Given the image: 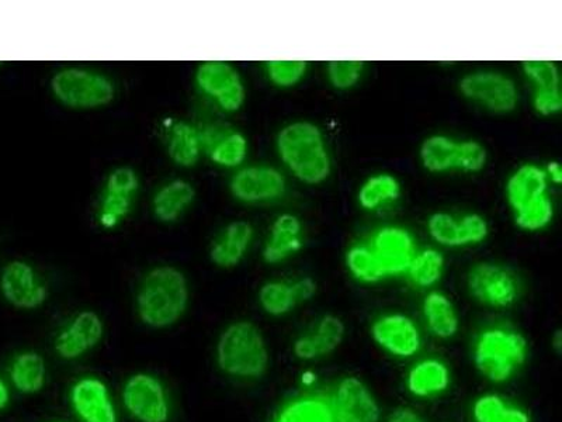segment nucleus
Wrapping results in <instances>:
<instances>
[{"mask_svg": "<svg viewBox=\"0 0 562 422\" xmlns=\"http://www.w3.org/2000/svg\"><path fill=\"white\" fill-rule=\"evenodd\" d=\"M276 148L285 167L303 184H324L333 173V158L323 130L314 123L284 125L276 138Z\"/></svg>", "mask_w": 562, "mask_h": 422, "instance_id": "obj_1", "label": "nucleus"}, {"mask_svg": "<svg viewBox=\"0 0 562 422\" xmlns=\"http://www.w3.org/2000/svg\"><path fill=\"white\" fill-rule=\"evenodd\" d=\"M529 354V341L509 325L485 326L474 341L475 369L494 385H505L514 379L526 365Z\"/></svg>", "mask_w": 562, "mask_h": 422, "instance_id": "obj_2", "label": "nucleus"}, {"mask_svg": "<svg viewBox=\"0 0 562 422\" xmlns=\"http://www.w3.org/2000/svg\"><path fill=\"white\" fill-rule=\"evenodd\" d=\"M189 304V286L184 275L173 266H158L140 284L137 298L139 319L153 329L178 323Z\"/></svg>", "mask_w": 562, "mask_h": 422, "instance_id": "obj_3", "label": "nucleus"}, {"mask_svg": "<svg viewBox=\"0 0 562 422\" xmlns=\"http://www.w3.org/2000/svg\"><path fill=\"white\" fill-rule=\"evenodd\" d=\"M220 369L234 378L259 379L269 369V348L259 326L237 321L221 334L217 344Z\"/></svg>", "mask_w": 562, "mask_h": 422, "instance_id": "obj_4", "label": "nucleus"}, {"mask_svg": "<svg viewBox=\"0 0 562 422\" xmlns=\"http://www.w3.org/2000/svg\"><path fill=\"white\" fill-rule=\"evenodd\" d=\"M419 158L430 174H446L451 170L479 174L488 163V153L480 141L434 134L422 143Z\"/></svg>", "mask_w": 562, "mask_h": 422, "instance_id": "obj_5", "label": "nucleus"}, {"mask_svg": "<svg viewBox=\"0 0 562 422\" xmlns=\"http://www.w3.org/2000/svg\"><path fill=\"white\" fill-rule=\"evenodd\" d=\"M54 97L70 109H98L112 103L115 97L113 80L97 70L67 68L52 80Z\"/></svg>", "mask_w": 562, "mask_h": 422, "instance_id": "obj_6", "label": "nucleus"}, {"mask_svg": "<svg viewBox=\"0 0 562 422\" xmlns=\"http://www.w3.org/2000/svg\"><path fill=\"white\" fill-rule=\"evenodd\" d=\"M467 290L476 303L494 310L510 309L520 298V281L508 266L480 263L467 274Z\"/></svg>", "mask_w": 562, "mask_h": 422, "instance_id": "obj_7", "label": "nucleus"}, {"mask_svg": "<svg viewBox=\"0 0 562 422\" xmlns=\"http://www.w3.org/2000/svg\"><path fill=\"white\" fill-rule=\"evenodd\" d=\"M460 93L491 113L508 114L519 104V89L509 75L498 70H475L459 82Z\"/></svg>", "mask_w": 562, "mask_h": 422, "instance_id": "obj_8", "label": "nucleus"}, {"mask_svg": "<svg viewBox=\"0 0 562 422\" xmlns=\"http://www.w3.org/2000/svg\"><path fill=\"white\" fill-rule=\"evenodd\" d=\"M370 335L375 345L393 358H414L424 346L419 325L404 313L379 315L370 325Z\"/></svg>", "mask_w": 562, "mask_h": 422, "instance_id": "obj_9", "label": "nucleus"}, {"mask_svg": "<svg viewBox=\"0 0 562 422\" xmlns=\"http://www.w3.org/2000/svg\"><path fill=\"white\" fill-rule=\"evenodd\" d=\"M195 85L200 92L214 100L224 112H238L245 103L244 79L238 69L228 63L211 62L200 65L195 73Z\"/></svg>", "mask_w": 562, "mask_h": 422, "instance_id": "obj_10", "label": "nucleus"}, {"mask_svg": "<svg viewBox=\"0 0 562 422\" xmlns=\"http://www.w3.org/2000/svg\"><path fill=\"white\" fill-rule=\"evenodd\" d=\"M229 189L239 202L269 203L283 198L288 190V180L279 169L270 165H250L233 176Z\"/></svg>", "mask_w": 562, "mask_h": 422, "instance_id": "obj_11", "label": "nucleus"}, {"mask_svg": "<svg viewBox=\"0 0 562 422\" xmlns=\"http://www.w3.org/2000/svg\"><path fill=\"white\" fill-rule=\"evenodd\" d=\"M125 409L139 422H168L167 391L158 378L138 374L127 380L123 390Z\"/></svg>", "mask_w": 562, "mask_h": 422, "instance_id": "obj_12", "label": "nucleus"}, {"mask_svg": "<svg viewBox=\"0 0 562 422\" xmlns=\"http://www.w3.org/2000/svg\"><path fill=\"white\" fill-rule=\"evenodd\" d=\"M335 422H380L378 397L358 376H345L336 385L333 399Z\"/></svg>", "mask_w": 562, "mask_h": 422, "instance_id": "obj_13", "label": "nucleus"}, {"mask_svg": "<svg viewBox=\"0 0 562 422\" xmlns=\"http://www.w3.org/2000/svg\"><path fill=\"white\" fill-rule=\"evenodd\" d=\"M138 188V175L132 168H117L109 175L99 211V223L102 227H117L127 218Z\"/></svg>", "mask_w": 562, "mask_h": 422, "instance_id": "obj_14", "label": "nucleus"}, {"mask_svg": "<svg viewBox=\"0 0 562 422\" xmlns=\"http://www.w3.org/2000/svg\"><path fill=\"white\" fill-rule=\"evenodd\" d=\"M0 290L10 304L24 310L37 309L48 298V290L33 266L23 260H13L4 266L0 276Z\"/></svg>", "mask_w": 562, "mask_h": 422, "instance_id": "obj_15", "label": "nucleus"}, {"mask_svg": "<svg viewBox=\"0 0 562 422\" xmlns=\"http://www.w3.org/2000/svg\"><path fill=\"white\" fill-rule=\"evenodd\" d=\"M345 338L344 320L335 314H325L294 341L293 354L304 362L324 359L338 351Z\"/></svg>", "mask_w": 562, "mask_h": 422, "instance_id": "obj_16", "label": "nucleus"}, {"mask_svg": "<svg viewBox=\"0 0 562 422\" xmlns=\"http://www.w3.org/2000/svg\"><path fill=\"white\" fill-rule=\"evenodd\" d=\"M369 246L389 278L405 275L416 255L413 233L396 225L380 229Z\"/></svg>", "mask_w": 562, "mask_h": 422, "instance_id": "obj_17", "label": "nucleus"}, {"mask_svg": "<svg viewBox=\"0 0 562 422\" xmlns=\"http://www.w3.org/2000/svg\"><path fill=\"white\" fill-rule=\"evenodd\" d=\"M526 78L533 85V109L543 118L561 113L562 92L559 65L551 62H526L521 65Z\"/></svg>", "mask_w": 562, "mask_h": 422, "instance_id": "obj_18", "label": "nucleus"}, {"mask_svg": "<svg viewBox=\"0 0 562 422\" xmlns=\"http://www.w3.org/2000/svg\"><path fill=\"white\" fill-rule=\"evenodd\" d=\"M202 149L214 164L223 168H238L248 155V140L228 125L213 124L200 130Z\"/></svg>", "mask_w": 562, "mask_h": 422, "instance_id": "obj_19", "label": "nucleus"}, {"mask_svg": "<svg viewBox=\"0 0 562 422\" xmlns=\"http://www.w3.org/2000/svg\"><path fill=\"white\" fill-rule=\"evenodd\" d=\"M104 334L102 319L93 311H82L55 340V351L64 359H78L94 348Z\"/></svg>", "mask_w": 562, "mask_h": 422, "instance_id": "obj_20", "label": "nucleus"}, {"mask_svg": "<svg viewBox=\"0 0 562 422\" xmlns=\"http://www.w3.org/2000/svg\"><path fill=\"white\" fill-rule=\"evenodd\" d=\"M70 403L83 422H117L108 386L97 378L80 379L70 390Z\"/></svg>", "mask_w": 562, "mask_h": 422, "instance_id": "obj_21", "label": "nucleus"}, {"mask_svg": "<svg viewBox=\"0 0 562 422\" xmlns=\"http://www.w3.org/2000/svg\"><path fill=\"white\" fill-rule=\"evenodd\" d=\"M405 386L415 399H434L441 396L451 386L449 365L435 356L420 359L406 374Z\"/></svg>", "mask_w": 562, "mask_h": 422, "instance_id": "obj_22", "label": "nucleus"}, {"mask_svg": "<svg viewBox=\"0 0 562 422\" xmlns=\"http://www.w3.org/2000/svg\"><path fill=\"white\" fill-rule=\"evenodd\" d=\"M304 246L303 223L297 215L284 213L274 220L263 248L266 264L278 265L291 258Z\"/></svg>", "mask_w": 562, "mask_h": 422, "instance_id": "obj_23", "label": "nucleus"}, {"mask_svg": "<svg viewBox=\"0 0 562 422\" xmlns=\"http://www.w3.org/2000/svg\"><path fill=\"white\" fill-rule=\"evenodd\" d=\"M550 180L540 165L527 163L520 165L506 180L505 195L512 211H518L535 199L549 193Z\"/></svg>", "mask_w": 562, "mask_h": 422, "instance_id": "obj_24", "label": "nucleus"}, {"mask_svg": "<svg viewBox=\"0 0 562 422\" xmlns=\"http://www.w3.org/2000/svg\"><path fill=\"white\" fill-rule=\"evenodd\" d=\"M426 329L435 338L453 340L460 331V315L453 300L440 290H431L422 301Z\"/></svg>", "mask_w": 562, "mask_h": 422, "instance_id": "obj_25", "label": "nucleus"}, {"mask_svg": "<svg viewBox=\"0 0 562 422\" xmlns=\"http://www.w3.org/2000/svg\"><path fill=\"white\" fill-rule=\"evenodd\" d=\"M255 237L252 225L234 221L224 229L211 246L210 256L220 268H234L245 258Z\"/></svg>", "mask_w": 562, "mask_h": 422, "instance_id": "obj_26", "label": "nucleus"}, {"mask_svg": "<svg viewBox=\"0 0 562 422\" xmlns=\"http://www.w3.org/2000/svg\"><path fill=\"white\" fill-rule=\"evenodd\" d=\"M195 190L182 179L164 185L154 196L153 210L164 223H173L192 206Z\"/></svg>", "mask_w": 562, "mask_h": 422, "instance_id": "obj_27", "label": "nucleus"}, {"mask_svg": "<svg viewBox=\"0 0 562 422\" xmlns=\"http://www.w3.org/2000/svg\"><path fill=\"white\" fill-rule=\"evenodd\" d=\"M471 414L474 422H531L529 411L498 393L476 397Z\"/></svg>", "mask_w": 562, "mask_h": 422, "instance_id": "obj_28", "label": "nucleus"}, {"mask_svg": "<svg viewBox=\"0 0 562 422\" xmlns=\"http://www.w3.org/2000/svg\"><path fill=\"white\" fill-rule=\"evenodd\" d=\"M168 153L176 165L183 168L194 167L202 155L200 130L193 124L175 122L168 133Z\"/></svg>", "mask_w": 562, "mask_h": 422, "instance_id": "obj_29", "label": "nucleus"}, {"mask_svg": "<svg viewBox=\"0 0 562 422\" xmlns=\"http://www.w3.org/2000/svg\"><path fill=\"white\" fill-rule=\"evenodd\" d=\"M403 195V186L395 175L381 173L371 175L361 184L358 202L361 209L375 211L386 204L395 203Z\"/></svg>", "mask_w": 562, "mask_h": 422, "instance_id": "obj_30", "label": "nucleus"}, {"mask_svg": "<svg viewBox=\"0 0 562 422\" xmlns=\"http://www.w3.org/2000/svg\"><path fill=\"white\" fill-rule=\"evenodd\" d=\"M10 378L14 387L24 395L38 393L47 379V368L42 355L37 352H23L10 368Z\"/></svg>", "mask_w": 562, "mask_h": 422, "instance_id": "obj_31", "label": "nucleus"}, {"mask_svg": "<svg viewBox=\"0 0 562 422\" xmlns=\"http://www.w3.org/2000/svg\"><path fill=\"white\" fill-rule=\"evenodd\" d=\"M276 422H335L333 401L323 396H305L281 409Z\"/></svg>", "mask_w": 562, "mask_h": 422, "instance_id": "obj_32", "label": "nucleus"}, {"mask_svg": "<svg viewBox=\"0 0 562 422\" xmlns=\"http://www.w3.org/2000/svg\"><path fill=\"white\" fill-rule=\"evenodd\" d=\"M346 268L351 278L363 285H375L389 278L369 245H351L345 256Z\"/></svg>", "mask_w": 562, "mask_h": 422, "instance_id": "obj_33", "label": "nucleus"}, {"mask_svg": "<svg viewBox=\"0 0 562 422\" xmlns=\"http://www.w3.org/2000/svg\"><path fill=\"white\" fill-rule=\"evenodd\" d=\"M445 265L443 254L438 249L428 248L416 253L405 275L415 288L430 289L443 278Z\"/></svg>", "mask_w": 562, "mask_h": 422, "instance_id": "obj_34", "label": "nucleus"}, {"mask_svg": "<svg viewBox=\"0 0 562 422\" xmlns=\"http://www.w3.org/2000/svg\"><path fill=\"white\" fill-rule=\"evenodd\" d=\"M260 308L272 316L288 315L297 308L293 280H270L259 290Z\"/></svg>", "mask_w": 562, "mask_h": 422, "instance_id": "obj_35", "label": "nucleus"}, {"mask_svg": "<svg viewBox=\"0 0 562 422\" xmlns=\"http://www.w3.org/2000/svg\"><path fill=\"white\" fill-rule=\"evenodd\" d=\"M554 203L549 193L540 196L514 213L516 227L526 231V233H537V231L549 227L554 219Z\"/></svg>", "mask_w": 562, "mask_h": 422, "instance_id": "obj_36", "label": "nucleus"}, {"mask_svg": "<svg viewBox=\"0 0 562 422\" xmlns=\"http://www.w3.org/2000/svg\"><path fill=\"white\" fill-rule=\"evenodd\" d=\"M308 70L305 62H269L266 64V74L270 82L278 88H293L304 79Z\"/></svg>", "mask_w": 562, "mask_h": 422, "instance_id": "obj_37", "label": "nucleus"}, {"mask_svg": "<svg viewBox=\"0 0 562 422\" xmlns=\"http://www.w3.org/2000/svg\"><path fill=\"white\" fill-rule=\"evenodd\" d=\"M428 233L436 243L450 248H460L459 219L446 211H436L428 219Z\"/></svg>", "mask_w": 562, "mask_h": 422, "instance_id": "obj_38", "label": "nucleus"}, {"mask_svg": "<svg viewBox=\"0 0 562 422\" xmlns=\"http://www.w3.org/2000/svg\"><path fill=\"white\" fill-rule=\"evenodd\" d=\"M364 63L360 62H334L328 64L329 84L338 90L355 88L363 75Z\"/></svg>", "mask_w": 562, "mask_h": 422, "instance_id": "obj_39", "label": "nucleus"}, {"mask_svg": "<svg viewBox=\"0 0 562 422\" xmlns=\"http://www.w3.org/2000/svg\"><path fill=\"white\" fill-rule=\"evenodd\" d=\"M490 235L488 221L479 213H467L459 219V245L483 244Z\"/></svg>", "mask_w": 562, "mask_h": 422, "instance_id": "obj_40", "label": "nucleus"}, {"mask_svg": "<svg viewBox=\"0 0 562 422\" xmlns=\"http://www.w3.org/2000/svg\"><path fill=\"white\" fill-rule=\"evenodd\" d=\"M294 281L295 296H297L299 303H307L313 300L316 295V281L313 278H301Z\"/></svg>", "mask_w": 562, "mask_h": 422, "instance_id": "obj_41", "label": "nucleus"}, {"mask_svg": "<svg viewBox=\"0 0 562 422\" xmlns=\"http://www.w3.org/2000/svg\"><path fill=\"white\" fill-rule=\"evenodd\" d=\"M385 422H425L418 411L409 409V407H400L390 414Z\"/></svg>", "mask_w": 562, "mask_h": 422, "instance_id": "obj_42", "label": "nucleus"}, {"mask_svg": "<svg viewBox=\"0 0 562 422\" xmlns=\"http://www.w3.org/2000/svg\"><path fill=\"white\" fill-rule=\"evenodd\" d=\"M544 169L547 178H549L551 184H562V168L560 163H557V160H551V163L547 164V167Z\"/></svg>", "mask_w": 562, "mask_h": 422, "instance_id": "obj_43", "label": "nucleus"}, {"mask_svg": "<svg viewBox=\"0 0 562 422\" xmlns=\"http://www.w3.org/2000/svg\"><path fill=\"white\" fill-rule=\"evenodd\" d=\"M551 348L555 352L557 355H561L562 352V331L555 330L554 334L551 335Z\"/></svg>", "mask_w": 562, "mask_h": 422, "instance_id": "obj_44", "label": "nucleus"}, {"mask_svg": "<svg viewBox=\"0 0 562 422\" xmlns=\"http://www.w3.org/2000/svg\"><path fill=\"white\" fill-rule=\"evenodd\" d=\"M10 393L8 386L4 385V381L0 379V410H3L4 407L9 404Z\"/></svg>", "mask_w": 562, "mask_h": 422, "instance_id": "obj_45", "label": "nucleus"}, {"mask_svg": "<svg viewBox=\"0 0 562 422\" xmlns=\"http://www.w3.org/2000/svg\"><path fill=\"white\" fill-rule=\"evenodd\" d=\"M315 381L316 375L313 370H305L304 374L301 375V384H303V386L311 387L315 384Z\"/></svg>", "mask_w": 562, "mask_h": 422, "instance_id": "obj_46", "label": "nucleus"}]
</instances>
